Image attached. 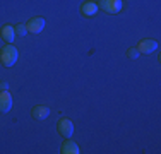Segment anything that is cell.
Segmentation results:
<instances>
[{"mask_svg": "<svg viewBox=\"0 0 161 154\" xmlns=\"http://www.w3.org/2000/svg\"><path fill=\"white\" fill-rule=\"evenodd\" d=\"M156 48H158V41H154V40H142L137 45L139 53H146V55H147V53H153Z\"/></svg>", "mask_w": 161, "mask_h": 154, "instance_id": "52a82bcc", "label": "cell"}, {"mask_svg": "<svg viewBox=\"0 0 161 154\" xmlns=\"http://www.w3.org/2000/svg\"><path fill=\"white\" fill-rule=\"evenodd\" d=\"M12 108V96L9 91H0V113H7Z\"/></svg>", "mask_w": 161, "mask_h": 154, "instance_id": "8992f818", "label": "cell"}, {"mask_svg": "<svg viewBox=\"0 0 161 154\" xmlns=\"http://www.w3.org/2000/svg\"><path fill=\"white\" fill-rule=\"evenodd\" d=\"M7 89H9V84L5 80H0V91H7Z\"/></svg>", "mask_w": 161, "mask_h": 154, "instance_id": "4fadbf2b", "label": "cell"}, {"mask_svg": "<svg viewBox=\"0 0 161 154\" xmlns=\"http://www.w3.org/2000/svg\"><path fill=\"white\" fill-rule=\"evenodd\" d=\"M127 57H129V58H132V60L139 58V50H137V48H130L127 52Z\"/></svg>", "mask_w": 161, "mask_h": 154, "instance_id": "7c38bea8", "label": "cell"}, {"mask_svg": "<svg viewBox=\"0 0 161 154\" xmlns=\"http://www.w3.org/2000/svg\"><path fill=\"white\" fill-rule=\"evenodd\" d=\"M57 130L58 134L65 139H70L72 134H74V123H72L69 118H62L58 123H57Z\"/></svg>", "mask_w": 161, "mask_h": 154, "instance_id": "3957f363", "label": "cell"}, {"mask_svg": "<svg viewBox=\"0 0 161 154\" xmlns=\"http://www.w3.org/2000/svg\"><path fill=\"white\" fill-rule=\"evenodd\" d=\"M96 5H98V9H101L106 14H118L122 10L124 2L122 0H99Z\"/></svg>", "mask_w": 161, "mask_h": 154, "instance_id": "7a4b0ae2", "label": "cell"}, {"mask_svg": "<svg viewBox=\"0 0 161 154\" xmlns=\"http://www.w3.org/2000/svg\"><path fill=\"white\" fill-rule=\"evenodd\" d=\"M62 152H64V154H79L80 149H79V146L75 144L74 140L67 139V140L64 142V146H62Z\"/></svg>", "mask_w": 161, "mask_h": 154, "instance_id": "30bf717a", "label": "cell"}, {"mask_svg": "<svg viewBox=\"0 0 161 154\" xmlns=\"http://www.w3.org/2000/svg\"><path fill=\"white\" fill-rule=\"evenodd\" d=\"M17 36H26V33H28V28H26V24H17L16 28H14Z\"/></svg>", "mask_w": 161, "mask_h": 154, "instance_id": "8fae6325", "label": "cell"}, {"mask_svg": "<svg viewBox=\"0 0 161 154\" xmlns=\"http://www.w3.org/2000/svg\"><path fill=\"white\" fill-rule=\"evenodd\" d=\"M79 10H80V14L86 15V17H93V15H96V12H98V5L93 0H87V2H84L82 5L79 7Z\"/></svg>", "mask_w": 161, "mask_h": 154, "instance_id": "5b68a950", "label": "cell"}, {"mask_svg": "<svg viewBox=\"0 0 161 154\" xmlns=\"http://www.w3.org/2000/svg\"><path fill=\"white\" fill-rule=\"evenodd\" d=\"M0 36H2L3 41H7V43H12L14 38H16V31H14L12 26L5 24V26L2 28V31H0Z\"/></svg>", "mask_w": 161, "mask_h": 154, "instance_id": "9c48e42d", "label": "cell"}, {"mask_svg": "<svg viewBox=\"0 0 161 154\" xmlns=\"http://www.w3.org/2000/svg\"><path fill=\"white\" fill-rule=\"evenodd\" d=\"M26 28H28V31H29V33H33V34L41 33V31L45 29V19L43 17H33V19H29L28 24H26Z\"/></svg>", "mask_w": 161, "mask_h": 154, "instance_id": "277c9868", "label": "cell"}, {"mask_svg": "<svg viewBox=\"0 0 161 154\" xmlns=\"http://www.w3.org/2000/svg\"><path fill=\"white\" fill-rule=\"evenodd\" d=\"M17 57H19V52L12 43H7L2 50H0V62H2V65H5V67H12L17 62Z\"/></svg>", "mask_w": 161, "mask_h": 154, "instance_id": "6da1fadb", "label": "cell"}, {"mask_svg": "<svg viewBox=\"0 0 161 154\" xmlns=\"http://www.w3.org/2000/svg\"><path fill=\"white\" fill-rule=\"evenodd\" d=\"M31 115H33L34 120H45V118L50 115V110L45 105H38L31 110Z\"/></svg>", "mask_w": 161, "mask_h": 154, "instance_id": "ba28073f", "label": "cell"}]
</instances>
